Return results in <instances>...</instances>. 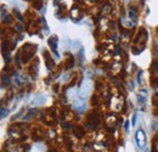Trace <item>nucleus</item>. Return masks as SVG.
Instances as JSON below:
<instances>
[{
  "instance_id": "1",
  "label": "nucleus",
  "mask_w": 158,
  "mask_h": 152,
  "mask_svg": "<svg viewBox=\"0 0 158 152\" xmlns=\"http://www.w3.org/2000/svg\"><path fill=\"white\" fill-rule=\"evenodd\" d=\"M135 139H136V141H138V145L139 147H142V146H145V142H146V136H145V134L142 130H138V133L135 135Z\"/></svg>"
}]
</instances>
